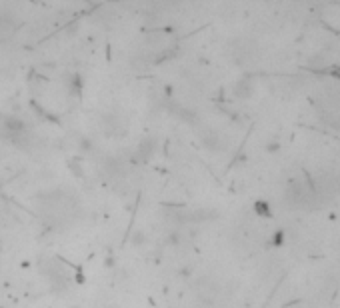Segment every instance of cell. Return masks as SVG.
<instances>
[{
  "label": "cell",
  "mask_w": 340,
  "mask_h": 308,
  "mask_svg": "<svg viewBox=\"0 0 340 308\" xmlns=\"http://www.w3.org/2000/svg\"><path fill=\"white\" fill-rule=\"evenodd\" d=\"M64 84H66L68 92L78 96V94H82V88H84V78L82 74H78V72H72L66 76V80H64Z\"/></svg>",
  "instance_id": "3"
},
{
  "label": "cell",
  "mask_w": 340,
  "mask_h": 308,
  "mask_svg": "<svg viewBox=\"0 0 340 308\" xmlns=\"http://www.w3.org/2000/svg\"><path fill=\"white\" fill-rule=\"evenodd\" d=\"M256 210H258V212H262V214H268L270 212V210H268V204L266 202H256Z\"/></svg>",
  "instance_id": "4"
},
{
  "label": "cell",
  "mask_w": 340,
  "mask_h": 308,
  "mask_svg": "<svg viewBox=\"0 0 340 308\" xmlns=\"http://www.w3.org/2000/svg\"><path fill=\"white\" fill-rule=\"evenodd\" d=\"M232 94L236 96L238 100H248L250 96L254 94V82L250 76H240L234 86H232Z\"/></svg>",
  "instance_id": "2"
},
{
  "label": "cell",
  "mask_w": 340,
  "mask_h": 308,
  "mask_svg": "<svg viewBox=\"0 0 340 308\" xmlns=\"http://www.w3.org/2000/svg\"><path fill=\"white\" fill-rule=\"evenodd\" d=\"M18 20L12 14H0V44L14 40V36L18 34Z\"/></svg>",
  "instance_id": "1"
},
{
  "label": "cell",
  "mask_w": 340,
  "mask_h": 308,
  "mask_svg": "<svg viewBox=\"0 0 340 308\" xmlns=\"http://www.w3.org/2000/svg\"><path fill=\"white\" fill-rule=\"evenodd\" d=\"M266 150H268V152H276V150H278V142H270L268 146H266Z\"/></svg>",
  "instance_id": "5"
}]
</instances>
